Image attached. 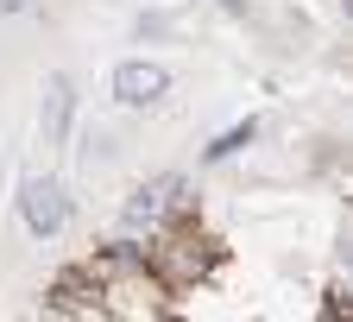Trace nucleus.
<instances>
[{
  "label": "nucleus",
  "instance_id": "obj_3",
  "mask_svg": "<svg viewBox=\"0 0 353 322\" xmlns=\"http://www.w3.org/2000/svg\"><path fill=\"white\" fill-rule=\"evenodd\" d=\"M70 108H76V95H70V76H51V82H44V114H38V126H44V146H63V133H70Z\"/></svg>",
  "mask_w": 353,
  "mask_h": 322
},
{
  "label": "nucleus",
  "instance_id": "obj_7",
  "mask_svg": "<svg viewBox=\"0 0 353 322\" xmlns=\"http://www.w3.org/2000/svg\"><path fill=\"white\" fill-rule=\"evenodd\" d=\"M221 7H228V13H246V0H221Z\"/></svg>",
  "mask_w": 353,
  "mask_h": 322
},
{
  "label": "nucleus",
  "instance_id": "obj_5",
  "mask_svg": "<svg viewBox=\"0 0 353 322\" xmlns=\"http://www.w3.org/2000/svg\"><path fill=\"white\" fill-rule=\"evenodd\" d=\"M252 133H259V120H246V126H234V133H221V140L208 146V158H234L240 146H252Z\"/></svg>",
  "mask_w": 353,
  "mask_h": 322
},
{
  "label": "nucleus",
  "instance_id": "obj_4",
  "mask_svg": "<svg viewBox=\"0 0 353 322\" xmlns=\"http://www.w3.org/2000/svg\"><path fill=\"white\" fill-rule=\"evenodd\" d=\"M170 196H176V177H152L145 190H132V202H126V221H132V227H139V221H158Z\"/></svg>",
  "mask_w": 353,
  "mask_h": 322
},
{
  "label": "nucleus",
  "instance_id": "obj_6",
  "mask_svg": "<svg viewBox=\"0 0 353 322\" xmlns=\"http://www.w3.org/2000/svg\"><path fill=\"white\" fill-rule=\"evenodd\" d=\"M19 7H26V0H0V13H19Z\"/></svg>",
  "mask_w": 353,
  "mask_h": 322
},
{
  "label": "nucleus",
  "instance_id": "obj_2",
  "mask_svg": "<svg viewBox=\"0 0 353 322\" xmlns=\"http://www.w3.org/2000/svg\"><path fill=\"white\" fill-rule=\"evenodd\" d=\"M164 88H170V76H164V64H120L114 70V102L120 108H152V102H164Z\"/></svg>",
  "mask_w": 353,
  "mask_h": 322
},
{
  "label": "nucleus",
  "instance_id": "obj_1",
  "mask_svg": "<svg viewBox=\"0 0 353 322\" xmlns=\"http://www.w3.org/2000/svg\"><path fill=\"white\" fill-rule=\"evenodd\" d=\"M19 215L26 227L44 240V234H57V227L70 221V196H63V183L57 177H26V190H19Z\"/></svg>",
  "mask_w": 353,
  "mask_h": 322
}]
</instances>
